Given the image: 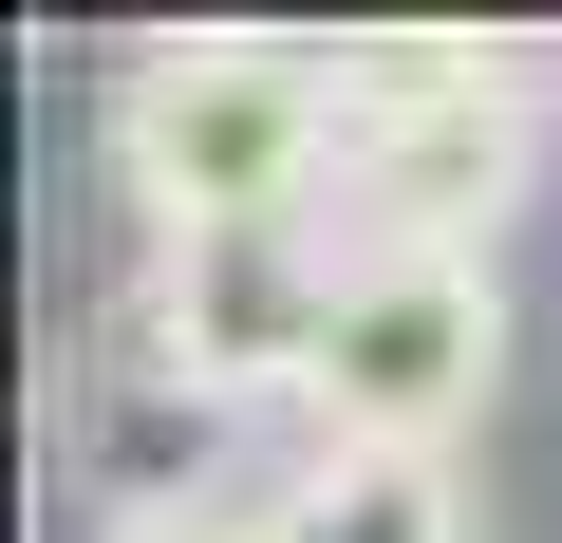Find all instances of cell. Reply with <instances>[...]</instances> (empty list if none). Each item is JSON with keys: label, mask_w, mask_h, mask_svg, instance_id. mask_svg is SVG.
<instances>
[{"label": "cell", "mask_w": 562, "mask_h": 543, "mask_svg": "<svg viewBox=\"0 0 562 543\" xmlns=\"http://www.w3.org/2000/svg\"><path fill=\"white\" fill-rule=\"evenodd\" d=\"M543 169V76L506 38H357L338 57V262H487Z\"/></svg>", "instance_id": "1"}, {"label": "cell", "mask_w": 562, "mask_h": 543, "mask_svg": "<svg viewBox=\"0 0 562 543\" xmlns=\"http://www.w3.org/2000/svg\"><path fill=\"white\" fill-rule=\"evenodd\" d=\"M113 169H132L150 244L319 225V188H338V57H301V38H150L113 76Z\"/></svg>", "instance_id": "2"}, {"label": "cell", "mask_w": 562, "mask_h": 543, "mask_svg": "<svg viewBox=\"0 0 562 543\" xmlns=\"http://www.w3.org/2000/svg\"><path fill=\"white\" fill-rule=\"evenodd\" d=\"M506 394V262H338V319H319V450H450Z\"/></svg>", "instance_id": "3"}, {"label": "cell", "mask_w": 562, "mask_h": 543, "mask_svg": "<svg viewBox=\"0 0 562 543\" xmlns=\"http://www.w3.org/2000/svg\"><path fill=\"white\" fill-rule=\"evenodd\" d=\"M150 375L188 412H244V394H301L319 375V319H338V225H206V244H150Z\"/></svg>", "instance_id": "4"}, {"label": "cell", "mask_w": 562, "mask_h": 543, "mask_svg": "<svg viewBox=\"0 0 562 543\" xmlns=\"http://www.w3.org/2000/svg\"><path fill=\"white\" fill-rule=\"evenodd\" d=\"M262 543H469V487H450V450H301Z\"/></svg>", "instance_id": "5"}, {"label": "cell", "mask_w": 562, "mask_h": 543, "mask_svg": "<svg viewBox=\"0 0 562 543\" xmlns=\"http://www.w3.org/2000/svg\"><path fill=\"white\" fill-rule=\"evenodd\" d=\"M94 543H262V506H225V487H132Z\"/></svg>", "instance_id": "6"}]
</instances>
